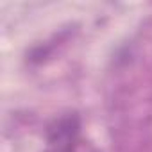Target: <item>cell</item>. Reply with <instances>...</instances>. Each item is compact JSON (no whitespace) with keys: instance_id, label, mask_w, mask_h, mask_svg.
<instances>
[{"instance_id":"1","label":"cell","mask_w":152,"mask_h":152,"mask_svg":"<svg viewBox=\"0 0 152 152\" xmlns=\"http://www.w3.org/2000/svg\"><path fill=\"white\" fill-rule=\"evenodd\" d=\"M47 152H97L90 141L81 138V122L77 115H66L52 122L47 132Z\"/></svg>"}]
</instances>
